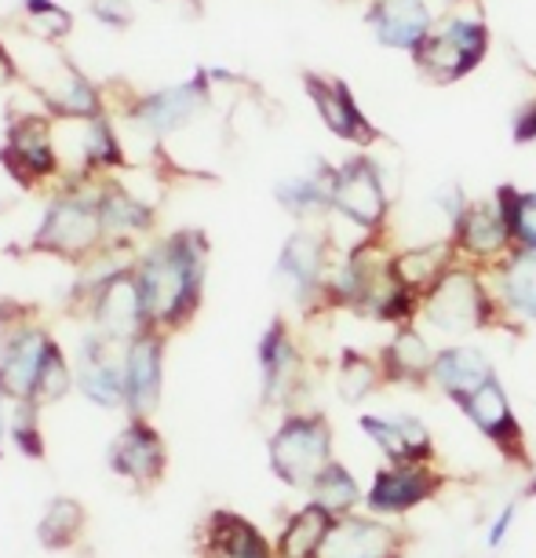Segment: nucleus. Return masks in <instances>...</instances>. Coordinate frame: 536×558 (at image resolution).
Masks as SVG:
<instances>
[{
  "label": "nucleus",
  "mask_w": 536,
  "mask_h": 558,
  "mask_svg": "<svg viewBox=\"0 0 536 558\" xmlns=\"http://www.w3.org/2000/svg\"><path fill=\"white\" fill-rule=\"evenodd\" d=\"M208 270V241L202 230H179L150 248L135 267L150 329H179L202 307Z\"/></svg>",
  "instance_id": "f257e3e1"
},
{
  "label": "nucleus",
  "mask_w": 536,
  "mask_h": 558,
  "mask_svg": "<svg viewBox=\"0 0 536 558\" xmlns=\"http://www.w3.org/2000/svg\"><path fill=\"white\" fill-rule=\"evenodd\" d=\"M391 208H394V183L387 179V168L373 150H357L336 165L332 179V208L329 223L336 230H351L354 248L369 241H387L391 234Z\"/></svg>",
  "instance_id": "f03ea898"
},
{
  "label": "nucleus",
  "mask_w": 536,
  "mask_h": 558,
  "mask_svg": "<svg viewBox=\"0 0 536 558\" xmlns=\"http://www.w3.org/2000/svg\"><path fill=\"white\" fill-rule=\"evenodd\" d=\"M416 325L430 340L441 343L475 340L478 332L500 325V311L489 292L486 270L467 267V263H456L453 270H446V278L419 296Z\"/></svg>",
  "instance_id": "7ed1b4c3"
},
{
  "label": "nucleus",
  "mask_w": 536,
  "mask_h": 558,
  "mask_svg": "<svg viewBox=\"0 0 536 558\" xmlns=\"http://www.w3.org/2000/svg\"><path fill=\"white\" fill-rule=\"evenodd\" d=\"M489 56V23L478 0H453L438 15L435 29L416 51L413 62L427 81L456 84L475 73Z\"/></svg>",
  "instance_id": "20e7f679"
},
{
  "label": "nucleus",
  "mask_w": 536,
  "mask_h": 558,
  "mask_svg": "<svg viewBox=\"0 0 536 558\" xmlns=\"http://www.w3.org/2000/svg\"><path fill=\"white\" fill-rule=\"evenodd\" d=\"M336 460V435L329 416L318 409H289L267 438V463L270 475L281 486L307 493L314 478Z\"/></svg>",
  "instance_id": "39448f33"
},
{
  "label": "nucleus",
  "mask_w": 536,
  "mask_h": 558,
  "mask_svg": "<svg viewBox=\"0 0 536 558\" xmlns=\"http://www.w3.org/2000/svg\"><path fill=\"white\" fill-rule=\"evenodd\" d=\"M332 256L336 248L325 227L300 223L285 238L275 263V278L300 311H325V278H329Z\"/></svg>",
  "instance_id": "423d86ee"
},
{
  "label": "nucleus",
  "mask_w": 536,
  "mask_h": 558,
  "mask_svg": "<svg viewBox=\"0 0 536 558\" xmlns=\"http://www.w3.org/2000/svg\"><path fill=\"white\" fill-rule=\"evenodd\" d=\"M446 486V475L438 471V460H413V463H380L373 471V482L365 486L362 511L387 522H402L413 511L427 508Z\"/></svg>",
  "instance_id": "0eeeda50"
},
{
  "label": "nucleus",
  "mask_w": 536,
  "mask_h": 558,
  "mask_svg": "<svg viewBox=\"0 0 536 558\" xmlns=\"http://www.w3.org/2000/svg\"><path fill=\"white\" fill-rule=\"evenodd\" d=\"M449 241H453V248H456V259L478 270L497 267V263L508 256L514 248V234H511L508 208H503L497 191L486 197H471V205L464 208V216L456 219Z\"/></svg>",
  "instance_id": "6e6552de"
},
{
  "label": "nucleus",
  "mask_w": 536,
  "mask_h": 558,
  "mask_svg": "<svg viewBox=\"0 0 536 558\" xmlns=\"http://www.w3.org/2000/svg\"><path fill=\"white\" fill-rule=\"evenodd\" d=\"M102 234H107V227H102L99 202H88V197H59L45 213V223L37 227L34 248L51 252V256L62 259H81L99 248Z\"/></svg>",
  "instance_id": "1a4fd4ad"
},
{
  "label": "nucleus",
  "mask_w": 536,
  "mask_h": 558,
  "mask_svg": "<svg viewBox=\"0 0 536 558\" xmlns=\"http://www.w3.org/2000/svg\"><path fill=\"white\" fill-rule=\"evenodd\" d=\"M256 362H259V402L285 409V413L296 409L292 398H296L303 387V354H300V343L292 340V329L285 325V318H275L263 329Z\"/></svg>",
  "instance_id": "9d476101"
},
{
  "label": "nucleus",
  "mask_w": 536,
  "mask_h": 558,
  "mask_svg": "<svg viewBox=\"0 0 536 558\" xmlns=\"http://www.w3.org/2000/svg\"><path fill=\"white\" fill-rule=\"evenodd\" d=\"M409 536L398 522L376 519L369 511L343 514L329 525L318 558H405Z\"/></svg>",
  "instance_id": "9b49d317"
},
{
  "label": "nucleus",
  "mask_w": 536,
  "mask_h": 558,
  "mask_svg": "<svg viewBox=\"0 0 536 558\" xmlns=\"http://www.w3.org/2000/svg\"><path fill=\"white\" fill-rule=\"evenodd\" d=\"M357 430L369 446L380 452L383 463H413V460H438L435 435L424 424V416L409 409H383V413H357Z\"/></svg>",
  "instance_id": "f8f14e48"
},
{
  "label": "nucleus",
  "mask_w": 536,
  "mask_h": 558,
  "mask_svg": "<svg viewBox=\"0 0 536 558\" xmlns=\"http://www.w3.org/2000/svg\"><path fill=\"white\" fill-rule=\"evenodd\" d=\"M456 409L464 413L467 424L475 427V435L486 438L492 449H500L503 457L525 463V430H522L519 413H514L508 384H503L500 376H492L486 387H478V391L464 398Z\"/></svg>",
  "instance_id": "ddd939ff"
},
{
  "label": "nucleus",
  "mask_w": 536,
  "mask_h": 558,
  "mask_svg": "<svg viewBox=\"0 0 536 558\" xmlns=\"http://www.w3.org/2000/svg\"><path fill=\"white\" fill-rule=\"evenodd\" d=\"M92 318L99 325V336H107L113 343H132L135 336L150 329L135 270L124 267V270H110L107 278H99L96 300H92Z\"/></svg>",
  "instance_id": "4468645a"
},
{
  "label": "nucleus",
  "mask_w": 536,
  "mask_h": 558,
  "mask_svg": "<svg viewBox=\"0 0 536 558\" xmlns=\"http://www.w3.org/2000/svg\"><path fill=\"white\" fill-rule=\"evenodd\" d=\"M486 281L497 300L500 325L536 329V248L514 245L497 267L486 270Z\"/></svg>",
  "instance_id": "2eb2a0df"
},
{
  "label": "nucleus",
  "mask_w": 536,
  "mask_h": 558,
  "mask_svg": "<svg viewBox=\"0 0 536 558\" xmlns=\"http://www.w3.org/2000/svg\"><path fill=\"white\" fill-rule=\"evenodd\" d=\"M303 88L314 102V113L321 118V124L329 129L336 140L343 143H357L362 150H373L380 143V132L373 129L365 110L357 107L351 84L340 77H325V73H307L303 77Z\"/></svg>",
  "instance_id": "dca6fc26"
},
{
  "label": "nucleus",
  "mask_w": 536,
  "mask_h": 558,
  "mask_svg": "<svg viewBox=\"0 0 536 558\" xmlns=\"http://www.w3.org/2000/svg\"><path fill=\"white\" fill-rule=\"evenodd\" d=\"M438 23V12L430 0H369L365 4V26L376 37V45L387 51L416 56Z\"/></svg>",
  "instance_id": "f3484780"
},
{
  "label": "nucleus",
  "mask_w": 536,
  "mask_h": 558,
  "mask_svg": "<svg viewBox=\"0 0 536 558\" xmlns=\"http://www.w3.org/2000/svg\"><path fill=\"white\" fill-rule=\"evenodd\" d=\"M110 471L139 489H154L168 471V446L165 438L150 427V420H129L121 435L107 449Z\"/></svg>",
  "instance_id": "a211bd4d"
},
{
  "label": "nucleus",
  "mask_w": 536,
  "mask_h": 558,
  "mask_svg": "<svg viewBox=\"0 0 536 558\" xmlns=\"http://www.w3.org/2000/svg\"><path fill=\"white\" fill-rule=\"evenodd\" d=\"M492 376H500V373L486 347L475 340H456V343H438L427 387H435L441 398L460 405L464 398L475 395L478 387H486Z\"/></svg>",
  "instance_id": "6ab92c4d"
},
{
  "label": "nucleus",
  "mask_w": 536,
  "mask_h": 558,
  "mask_svg": "<svg viewBox=\"0 0 536 558\" xmlns=\"http://www.w3.org/2000/svg\"><path fill=\"white\" fill-rule=\"evenodd\" d=\"M165 387V336L161 329H146L124 347V395H129V416L150 420L161 405Z\"/></svg>",
  "instance_id": "aec40b11"
},
{
  "label": "nucleus",
  "mask_w": 536,
  "mask_h": 558,
  "mask_svg": "<svg viewBox=\"0 0 536 558\" xmlns=\"http://www.w3.org/2000/svg\"><path fill=\"white\" fill-rule=\"evenodd\" d=\"M435 354H438V343L430 340L416 322L394 325L391 340L376 351V357H380V365H383V380L394 387H427Z\"/></svg>",
  "instance_id": "412c9836"
},
{
  "label": "nucleus",
  "mask_w": 536,
  "mask_h": 558,
  "mask_svg": "<svg viewBox=\"0 0 536 558\" xmlns=\"http://www.w3.org/2000/svg\"><path fill=\"white\" fill-rule=\"evenodd\" d=\"M77 387H81V395L99 409L129 405V395H124V357L121 362L113 357V340L96 332L81 343Z\"/></svg>",
  "instance_id": "4be33fe9"
},
{
  "label": "nucleus",
  "mask_w": 536,
  "mask_h": 558,
  "mask_svg": "<svg viewBox=\"0 0 536 558\" xmlns=\"http://www.w3.org/2000/svg\"><path fill=\"white\" fill-rule=\"evenodd\" d=\"M56 343L45 329L37 325H19V329L8 336L4 354H0V391H4L12 402H26L34 398L40 365H45L48 347Z\"/></svg>",
  "instance_id": "5701e85b"
},
{
  "label": "nucleus",
  "mask_w": 536,
  "mask_h": 558,
  "mask_svg": "<svg viewBox=\"0 0 536 558\" xmlns=\"http://www.w3.org/2000/svg\"><path fill=\"white\" fill-rule=\"evenodd\" d=\"M332 179H336V165L310 161V165H303L300 172L281 179L275 186V202L285 208L292 219H300V223H318L332 208Z\"/></svg>",
  "instance_id": "b1692460"
},
{
  "label": "nucleus",
  "mask_w": 536,
  "mask_h": 558,
  "mask_svg": "<svg viewBox=\"0 0 536 558\" xmlns=\"http://www.w3.org/2000/svg\"><path fill=\"white\" fill-rule=\"evenodd\" d=\"M202 558H278V551L237 511H212L202 525Z\"/></svg>",
  "instance_id": "393cba45"
},
{
  "label": "nucleus",
  "mask_w": 536,
  "mask_h": 558,
  "mask_svg": "<svg viewBox=\"0 0 536 558\" xmlns=\"http://www.w3.org/2000/svg\"><path fill=\"white\" fill-rule=\"evenodd\" d=\"M456 248L449 238H435V241H416V245L405 248H391V270L402 286L419 300L424 292H430L446 278V270L456 267Z\"/></svg>",
  "instance_id": "a878e982"
},
{
  "label": "nucleus",
  "mask_w": 536,
  "mask_h": 558,
  "mask_svg": "<svg viewBox=\"0 0 536 558\" xmlns=\"http://www.w3.org/2000/svg\"><path fill=\"white\" fill-rule=\"evenodd\" d=\"M208 107V77L175 84V88H165L157 96L143 99L139 110H135V121L146 124L157 135L179 132L183 124H191L197 113Z\"/></svg>",
  "instance_id": "bb28decb"
},
{
  "label": "nucleus",
  "mask_w": 536,
  "mask_h": 558,
  "mask_svg": "<svg viewBox=\"0 0 536 558\" xmlns=\"http://www.w3.org/2000/svg\"><path fill=\"white\" fill-rule=\"evenodd\" d=\"M336 519L325 508H318L314 500L300 504L296 511L281 522V530L275 536V551L278 558H318L325 533Z\"/></svg>",
  "instance_id": "cd10ccee"
},
{
  "label": "nucleus",
  "mask_w": 536,
  "mask_h": 558,
  "mask_svg": "<svg viewBox=\"0 0 536 558\" xmlns=\"http://www.w3.org/2000/svg\"><path fill=\"white\" fill-rule=\"evenodd\" d=\"M332 384H336V398L343 405H365L373 395H380L387 387L380 357L365 351H343L340 362H336Z\"/></svg>",
  "instance_id": "c85d7f7f"
},
{
  "label": "nucleus",
  "mask_w": 536,
  "mask_h": 558,
  "mask_svg": "<svg viewBox=\"0 0 536 558\" xmlns=\"http://www.w3.org/2000/svg\"><path fill=\"white\" fill-rule=\"evenodd\" d=\"M307 500H314L318 508H325L332 514V519H343V514H354L362 511L365 504V486L362 478L354 475L346 463L336 457L329 468L321 471L318 478H314V486L307 489Z\"/></svg>",
  "instance_id": "c756f323"
},
{
  "label": "nucleus",
  "mask_w": 536,
  "mask_h": 558,
  "mask_svg": "<svg viewBox=\"0 0 536 558\" xmlns=\"http://www.w3.org/2000/svg\"><path fill=\"white\" fill-rule=\"evenodd\" d=\"M84 525H88L84 504L73 497H56L37 522V541L40 547H48V551H70L84 536Z\"/></svg>",
  "instance_id": "7c9ffc66"
},
{
  "label": "nucleus",
  "mask_w": 536,
  "mask_h": 558,
  "mask_svg": "<svg viewBox=\"0 0 536 558\" xmlns=\"http://www.w3.org/2000/svg\"><path fill=\"white\" fill-rule=\"evenodd\" d=\"M19 165L37 175L56 172V143H51V124L45 118H23L12 132V154Z\"/></svg>",
  "instance_id": "2f4dec72"
},
{
  "label": "nucleus",
  "mask_w": 536,
  "mask_h": 558,
  "mask_svg": "<svg viewBox=\"0 0 536 558\" xmlns=\"http://www.w3.org/2000/svg\"><path fill=\"white\" fill-rule=\"evenodd\" d=\"M96 202H99L107 234H139V230H150V223H154L150 208H146L139 197L124 194L121 186H107Z\"/></svg>",
  "instance_id": "473e14b6"
},
{
  "label": "nucleus",
  "mask_w": 536,
  "mask_h": 558,
  "mask_svg": "<svg viewBox=\"0 0 536 558\" xmlns=\"http://www.w3.org/2000/svg\"><path fill=\"white\" fill-rule=\"evenodd\" d=\"M73 387H77V373L70 368L66 354H62L59 343L48 347L45 354V365H40V376H37V387H34V402L45 409V405H56L62 402Z\"/></svg>",
  "instance_id": "72a5a7b5"
},
{
  "label": "nucleus",
  "mask_w": 536,
  "mask_h": 558,
  "mask_svg": "<svg viewBox=\"0 0 536 558\" xmlns=\"http://www.w3.org/2000/svg\"><path fill=\"white\" fill-rule=\"evenodd\" d=\"M8 438L15 441V449L23 452L26 460H45L48 441H45V430H40V405L34 398L12 405V416H8Z\"/></svg>",
  "instance_id": "f704fd0d"
},
{
  "label": "nucleus",
  "mask_w": 536,
  "mask_h": 558,
  "mask_svg": "<svg viewBox=\"0 0 536 558\" xmlns=\"http://www.w3.org/2000/svg\"><path fill=\"white\" fill-rule=\"evenodd\" d=\"M497 197L508 208L514 245L536 248V191H519V186H497Z\"/></svg>",
  "instance_id": "c9c22d12"
},
{
  "label": "nucleus",
  "mask_w": 536,
  "mask_h": 558,
  "mask_svg": "<svg viewBox=\"0 0 536 558\" xmlns=\"http://www.w3.org/2000/svg\"><path fill=\"white\" fill-rule=\"evenodd\" d=\"M26 26L34 29L37 37L59 40L62 34H70V15L62 12V8L48 4V0H26Z\"/></svg>",
  "instance_id": "e433bc0d"
},
{
  "label": "nucleus",
  "mask_w": 536,
  "mask_h": 558,
  "mask_svg": "<svg viewBox=\"0 0 536 558\" xmlns=\"http://www.w3.org/2000/svg\"><path fill=\"white\" fill-rule=\"evenodd\" d=\"M519 511H522V497H511L497 514H492V522L486 525V551L492 558H497L503 551V544H508L514 522H519Z\"/></svg>",
  "instance_id": "4c0bfd02"
},
{
  "label": "nucleus",
  "mask_w": 536,
  "mask_h": 558,
  "mask_svg": "<svg viewBox=\"0 0 536 558\" xmlns=\"http://www.w3.org/2000/svg\"><path fill=\"white\" fill-rule=\"evenodd\" d=\"M514 143H536V99L514 113Z\"/></svg>",
  "instance_id": "58836bf2"
},
{
  "label": "nucleus",
  "mask_w": 536,
  "mask_h": 558,
  "mask_svg": "<svg viewBox=\"0 0 536 558\" xmlns=\"http://www.w3.org/2000/svg\"><path fill=\"white\" fill-rule=\"evenodd\" d=\"M96 15L102 19V23L124 26L129 23V4H124V0H96Z\"/></svg>",
  "instance_id": "ea45409f"
},
{
  "label": "nucleus",
  "mask_w": 536,
  "mask_h": 558,
  "mask_svg": "<svg viewBox=\"0 0 536 558\" xmlns=\"http://www.w3.org/2000/svg\"><path fill=\"white\" fill-rule=\"evenodd\" d=\"M4 391H0V452H4V438H8V409H4Z\"/></svg>",
  "instance_id": "a19ab883"
},
{
  "label": "nucleus",
  "mask_w": 536,
  "mask_h": 558,
  "mask_svg": "<svg viewBox=\"0 0 536 558\" xmlns=\"http://www.w3.org/2000/svg\"><path fill=\"white\" fill-rule=\"evenodd\" d=\"M12 73H15L12 59H8V51L0 48V84H4V81H12Z\"/></svg>",
  "instance_id": "79ce46f5"
},
{
  "label": "nucleus",
  "mask_w": 536,
  "mask_h": 558,
  "mask_svg": "<svg viewBox=\"0 0 536 558\" xmlns=\"http://www.w3.org/2000/svg\"><path fill=\"white\" fill-rule=\"evenodd\" d=\"M489 558H492V555H489Z\"/></svg>",
  "instance_id": "37998d69"
}]
</instances>
